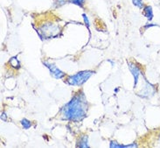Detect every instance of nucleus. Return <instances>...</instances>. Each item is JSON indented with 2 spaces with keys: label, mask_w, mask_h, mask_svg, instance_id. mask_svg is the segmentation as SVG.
<instances>
[{
  "label": "nucleus",
  "mask_w": 160,
  "mask_h": 148,
  "mask_svg": "<svg viewBox=\"0 0 160 148\" xmlns=\"http://www.w3.org/2000/svg\"><path fill=\"white\" fill-rule=\"evenodd\" d=\"M128 67H129V69L134 77V89H136L138 84L139 77L143 74L142 70L140 69V68L137 64H135L133 62H130V61H128Z\"/></svg>",
  "instance_id": "obj_5"
},
{
  "label": "nucleus",
  "mask_w": 160,
  "mask_h": 148,
  "mask_svg": "<svg viewBox=\"0 0 160 148\" xmlns=\"http://www.w3.org/2000/svg\"><path fill=\"white\" fill-rule=\"evenodd\" d=\"M158 141H159V142H160V134H159V135H158Z\"/></svg>",
  "instance_id": "obj_13"
},
{
  "label": "nucleus",
  "mask_w": 160,
  "mask_h": 148,
  "mask_svg": "<svg viewBox=\"0 0 160 148\" xmlns=\"http://www.w3.org/2000/svg\"><path fill=\"white\" fill-rule=\"evenodd\" d=\"M132 3H133V4H134L135 6H137V7H138V8H143V0H132Z\"/></svg>",
  "instance_id": "obj_11"
},
{
  "label": "nucleus",
  "mask_w": 160,
  "mask_h": 148,
  "mask_svg": "<svg viewBox=\"0 0 160 148\" xmlns=\"http://www.w3.org/2000/svg\"><path fill=\"white\" fill-rule=\"evenodd\" d=\"M1 119L3 120V121H6V119H7V116H6V114L3 112V113L1 114Z\"/></svg>",
  "instance_id": "obj_12"
},
{
  "label": "nucleus",
  "mask_w": 160,
  "mask_h": 148,
  "mask_svg": "<svg viewBox=\"0 0 160 148\" xmlns=\"http://www.w3.org/2000/svg\"><path fill=\"white\" fill-rule=\"evenodd\" d=\"M43 63H44V65L46 66L48 69H49L51 75H52L54 78L62 79V78H64L66 75H67L63 71H61L59 68H57L56 66L54 65V64L50 63V62H48V61H44Z\"/></svg>",
  "instance_id": "obj_4"
},
{
  "label": "nucleus",
  "mask_w": 160,
  "mask_h": 148,
  "mask_svg": "<svg viewBox=\"0 0 160 148\" xmlns=\"http://www.w3.org/2000/svg\"><path fill=\"white\" fill-rule=\"evenodd\" d=\"M61 31V27L59 25L53 24L51 22H48L44 25H41L38 29V33L42 39H52L57 37Z\"/></svg>",
  "instance_id": "obj_3"
},
{
  "label": "nucleus",
  "mask_w": 160,
  "mask_h": 148,
  "mask_svg": "<svg viewBox=\"0 0 160 148\" xmlns=\"http://www.w3.org/2000/svg\"><path fill=\"white\" fill-rule=\"evenodd\" d=\"M67 3H70V4H74L78 5V6H81L82 7L84 5V3H85V0H58L56 2V4L58 6H61V5H63V4H67Z\"/></svg>",
  "instance_id": "obj_6"
},
{
  "label": "nucleus",
  "mask_w": 160,
  "mask_h": 148,
  "mask_svg": "<svg viewBox=\"0 0 160 148\" xmlns=\"http://www.w3.org/2000/svg\"><path fill=\"white\" fill-rule=\"evenodd\" d=\"M88 144V136L84 135V136H82V137L80 138L77 146H78V147L86 148L89 146Z\"/></svg>",
  "instance_id": "obj_9"
},
{
  "label": "nucleus",
  "mask_w": 160,
  "mask_h": 148,
  "mask_svg": "<svg viewBox=\"0 0 160 148\" xmlns=\"http://www.w3.org/2000/svg\"><path fill=\"white\" fill-rule=\"evenodd\" d=\"M143 14L144 17L147 18L149 21H152L153 18V11L152 7L150 5H145L143 8Z\"/></svg>",
  "instance_id": "obj_7"
},
{
  "label": "nucleus",
  "mask_w": 160,
  "mask_h": 148,
  "mask_svg": "<svg viewBox=\"0 0 160 148\" xmlns=\"http://www.w3.org/2000/svg\"><path fill=\"white\" fill-rule=\"evenodd\" d=\"M20 123H21L22 126H23V128H24L25 130H28V129L31 128V126H32V123H31V121H29V120L26 119V118H23Z\"/></svg>",
  "instance_id": "obj_10"
},
{
  "label": "nucleus",
  "mask_w": 160,
  "mask_h": 148,
  "mask_svg": "<svg viewBox=\"0 0 160 148\" xmlns=\"http://www.w3.org/2000/svg\"><path fill=\"white\" fill-rule=\"evenodd\" d=\"M94 74H95V72L93 70H82L76 74L68 75L64 82L71 86H82Z\"/></svg>",
  "instance_id": "obj_2"
},
{
  "label": "nucleus",
  "mask_w": 160,
  "mask_h": 148,
  "mask_svg": "<svg viewBox=\"0 0 160 148\" xmlns=\"http://www.w3.org/2000/svg\"><path fill=\"white\" fill-rule=\"evenodd\" d=\"M138 145H137V143H133V144L127 145H120L118 144L116 141H110L109 143V147L111 148H128V147H138Z\"/></svg>",
  "instance_id": "obj_8"
},
{
  "label": "nucleus",
  "mask_w": 160,
  "mask_h": 148,
  "mask_svg": "<svg viewBox=\"0 0 160 148\" xmlns=\"http://www.w3.org/2000/svg\"><path fill=\"white\" fill-rule=\"evenodd\" d=\"M88 102L84 93L79 91L61 110V118L73 122H81L87 117Z\"/></svg>",
  "instance_id": "obj_1"
}]
</instances>
